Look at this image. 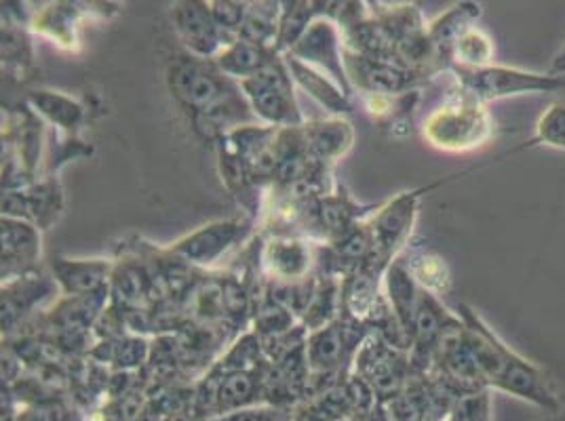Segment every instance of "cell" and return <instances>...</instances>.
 <instances>
[{
	"instance_id": "1",
	"label": "cell",
	"mask_w": 565,
	"mask_h": 421,
	"mask_svg": "<svg viewBox=\"0 0 565 421\" xmlns=\"http://www.w3.org/2000/svg\"><path fill=\"white\" fill-rule=\"evenodd\" d=\"M456 317L465 324L466 344L488 388L513 394L542 409H555V396L536 364L506 346L470 306L458 304Z\"/></svg>"
},
{
	"instance_id": "2",
	"label": "cell",
	"mask_w": 565,
	"mask_h": 421,
	"mask_svg": "<svg viewBox=\"0 0 565 421\" xmlns=\"http://www.w3.org/2000/svg\"><path fill=\"white\" fill-rule=\"evenodd\" d=\"M422 135L437 150L472 152L492 139L494 121L486 103L456 87V91L429 114Z\"/></svg>"
},
{
	"instance_id": "3",
	"label": "cell",
	"mask_w": 565,
	"mask_h": 421,
	"mask_svg": "<svg viewBox=\"0 0 565 421\" xmlns=\"http://www.w3.org/2000/svg\"><path fill=\"white\" fill-rule=\"evenodd\" d=\"M256 234L258 222L251 218L218 220L184 234L167 249L202 274H218L224 272L226 261L251 245Z\"/></svg>"
},
{
	"instance_id": "4",
	"label": "cell",
	"mask_w": 565,
	"mask_h": 421,
	"mask_svg": "<svg viewBox=\"0 0 565 421\" xmlns=\"http://www.w3.org/2000/svg\"><path fill=\"white\" fill-rule=\"evenodd\" d=\"M238 87L258 123L274 129H294L306 123L296 96L298 87L283 55H277L260 74L238 83Z\"/></svg>"
},
{
	"instance_id": "5",
	"label": "cell",
	"mask_w": 565,
	"mask_h": 421,
	"mask_svg": "<svg viewBox=\"0 0 565 421\" xmlns=\"http://www.w3.org/2000/svg\"><path fill=\"white\" fill-rule=\"evenodd\" d=\"M427 190L401 193L389 202L380 205L369 218L367 227L371 236V256L367 268L384 274L393 261L400 260L403 251L412 245V234L418 222L420 198Z\"/></svg>"
},
{
	"instance_id": "6",
	"label": "cell",
	"mask_w": 565,
	"mask_h": 421,
	"mask_svg": "<svg viewBox=\"0 0 565 421\" xmlns=\"http://www.w3.org/2000/svg\"><path fill=\"white\" fill-rule=\"evenodd\" d=\"M450 72L456 78V85L470 98L490 103L499 99L515 96H536V94H555L565 89V76L528 72L508 65H488V67H458L450 65Z\"/></svg>"
},
{
	"instance_id": "7",
	"label": "cell",
	"mask_w": 565,
	"mask_h": 421,
	"mask_svg": "<svg viewBox=\"0 0 565 421\" xmlns=\"http://www.w3.org/2000/svg\"><path fill=\"white\" fill-rule=\"evenodd\" d=\"M167 87L173 99L193 116L231 94L238 83L231 81L216 62L182 53L167 65Z\"/></svg>"
},
{
	"instance_id": "8",
	"label": "cell",
	"mask_w": 565,
	"mask_h": 421,
	"mask_svg": "<svg viewBox=\"0 0 565 421\" xmlns=\"http://www.w3.org/2000/svg\"><path fill=\"white\" fill-rule=\"evenodd\" d=\"M344 65L353 91L359 96H380V98H403L416 94L429 78L412 72L400 62L369 60L364 55L344 49Z\"/></svg>"
},
{
	"instance_id": "9",
	"label": "cell",
	"mask_w": 565,
	"mask_h": 421,
	"mask_svg": "<svg viewBox=\"0 0 565 421\" xmlns=\"http://www.w3.org/2000/svg\"><path fill=\"white\" fill-rule=\"evenodd\" d=\"M353 371L366 380L382 405H389L412 375L409 357L391 348L382 337L371 331L355 358Z\"/></svg>"
},
{
	"instance_id": "10",
	"label": "cell",
	"mask_w": 565,
	"mask_h": 421,
	"mask_svg": "<svg viewBox=\"0 0 565 421\" xmlns=\"http://www.w3.org/2000/svg\"><path fill=\"white\" fill-rule=\"evenodd\" d=\"M258 270L268 283H302L317 272V245L299 236H262Z\"/></svg>"
},
{
	"instance_id": "11",
	"label": "cell",
	"mask_w": 565,
	"mask_h": 421,
	"mask_svg": "<svg viewBox=\"0 0 565 421\" xmlns=\"http://www.w3.org/2000/svg\"><path fill=\"white\" fill-rule=\"evenodd\" d=\"M171 17H173V30L177 34L180 42L184 45L186 53L200 60L213 62L229 45H233L236 40L218 26L209 9V2H200V0L175 2Z\"/></svg>"
},
{
	"instance_id": "12",
	"label": "cell",
	"mask_w": 565,
	"mask_h": 421,
	"mask_svg": "<svg viewBox=\"0 0 565 421\" xmlns=\"http://www.w3.org/2000/svg\"><path fill=\"white\" fill-rule=\"evenodd\" d=\"M287 55H292L302 64L319 70L321 74L335 81L348 96H355L344 65L342 33L332 20L319 15Z\"/></svg>"
},
{
	"instance_id": "13",
	"label": "cell",
	"mask_w": 565,
	"mask_h": 421,
	"mask_svg": "<svg viewBox=\"0 0 565 421\" xmlns=\"http://www.w3.org/2000/svg\"><path fill=\"white\" fill-rule=\"evenodd\" d=\"M62 295L53 276L36 270L22 278L2 283V337L15 335L22 326L42 314V304Z\"/></svg>"
},
{
	"instance_id": "14",
	"label": "cell",
	"mask_w": 565,
	"mask_h": 421,
	"mask_svg": "<svg viewBox=\"0 0 565 421\" xmlns=\"http://www.w3.org/2000/svg\"><path fill=\"white\" fill-rule=\"evenodd\" d=\"M2 283L22 278L38 270L42 258L40 230L33 222L2 218Z\"/></svg>"
},
{
	"instance_id": "15",
	"label": "cell",
	"mask_w": 565,
	"mask_h": 421,
	"mask_svg": "<svg viewBox=\"0 0 565 421\" xmlns=\"http://www.w3.org/2000/svg\"><path fill=\"white\" fill-rule=\"evenodd\" d=\"M191 121H193V129L199 135L200 139L209 141L213 146L220 139H224L229 133L241 129L245 125L258 123V119L254 116L241 87H236L231 94H226L216 103L207 106L205 110H200L197 114H193Z\"/></svg>"
},
{
	"instance_id": "16",
	"label": "cell",
	"mask_w": 565,
	"mask_h": 421,
	"mask_svg": "<svg viewBox=\"0 0 565 421\" xmlns=\"http://www.w3.org/2000/svg\"><path fill=\"white\" fill-rule=\"evenodd\" d=\"M85 11L76 2H47L33 11L30 33L38 34L58 49L76 53L81 49V22Z\"/></svg>"
},
{
	"instance_id": "17",
	"label": "cell",
	"mask_w": 565,
	"mask_h": 421,
	"mask_svg": "<svg viewBox=\"0 0 565 421\" xmlns=\"http://www.w3.org/2000/svg\"><path fill=\"white\" fill-rule=\"evenodd\" d=\"M299 131H302L306 154L328 166L342 161L355 144V129L344 116L306 121Z\"/></svg>"
},
{
	"instance_id": "18",
	"label": "cell",
	"mask_w": 565,
	"mask_h": 421,
	"mask_svg": "<svg viewBox=\"0 0 565 421\" xmlns=\"http://www.w3.org/2000/svg\"><path fill=\"white\" fill-rule=\"evenodd\" d=\"M114 261L106 258L72 260L58 256L51 261V276L62 297H83L110 285Z\"/></svg>"
},
{
	"instance_id": "19",
	"label": "cell",
	"mask_w": 565,
	"mask_h": 421,
	"mask_svg": "<svg viewBox=\"0 0 565 421\" xmlns=\"http://www.w3.org/2000/svg\"><path fill=\"white\" fill-rule=\"evenodd\" d=\"M285 64L290 67V74L296 83V87L302 89L308 98L315 99L323 110L330 112V116H344L355 110L353 96H348L335 81L330 76L321 74L319 70L310 65L302 64L294 60L292 55H283Z\"/></svg>"
},
{
	"instance_id": "20",
	"label": "cell",
	"mask_w": 565,
	"mask_h": 421,
	"mask_svg": "<svg viewBox=\"0 0 565 421\" xmlns=\"http://www.w3.org/2000/svg\"><path fill=\"white\" fill-rule=\"evenodd\" d=\"M481 13H483L481 4H477V2H458L429 24L427 34H429L432 49L447 70L452 65V51H454L456 42L470 28L477 26Z\"/></svg>"
},
{
	"instance_id": "21",
	"label": "cell",
	"mask_w": 565,
	"mask_h": 421,
	"mask_svg": "<svg viewBox=\"0 0 565 421\" xmlns=\"http://www.w3.org/2000/svg\"><path fill=\"white\" fill-rule=\"evenodd\" d=\"M416 285L434 297H445L452 292V272L443 256L427 245H409L400 258Z\"/></svg>"
},
{
	"instance_id": "22",
	"label": "cell",
	"mask_w": 565,
	"mask_h": 421,
	"mask_svg": "<svg viewBox=\"0 0 565 421\" xmlns=\"http://www.w3.org/2000/svg\"><path fill=\"white\" fill-rule=\"evenodd\" d=\"M26 103L45 125L56 127L66 137H76V131L81 129L85 123L83 103L64 94L38 89L26 96Z\"/></svg>"
},
{
	"instance_id": "23",
	"label": "cell",
	"mask_w": 565,
	"mask_h": 421,
	"mask_svg": "<svg viewBox=\"0 0 565 421\" xmlns=\"http://www.w3.org/2000/svg\"><path fill=\"white\" fill-rule=\"evenodd\" d=\"M382 292H384V297L389 299L395 317L400 319L401 324L412 335V326H414L422 289L416 285V281L412 278V274L407 272L403 261H393L389 265V270L384 272V278H382Z\"/></svg>"
},
{
	"instance_id": "24",
	"label": "cell",
	"mask_w": 565,
	"mask_h": 421,
	"mask_svg": "<svg viewBox=\"0 0 565 421\" xmlns=\"http://www.w3.org/2000/svg\"><path fill=\"white\" fill-rule=\"evenodd\" d=\"M279 53L272 49L258 47L254 42L236 38L213 62L234 83H243L260 74Z\"/></svg>"
},
{
	"instance_id": "25",
	"label": "cell",
	"mask_w": 565,
	"mask_h": 421,
	"mask_svg": "<svg viewBox=\"0 0 565 421\" xmlns=\"http://www.w3.org/2000/svg\"><path fill=\"white\" fill-rule=\"evenodd\" d=\"M26 196L34 226L42 232L58 224L64 213V190L56 175H42L40 179L26 186Z\"/></svg>"
},
{
	"instance_id": "26",
	"label": "cell",
	"mask_w": 565,
	"mask_h": 421,
	"mask_svg": "<svg viewBox=\"0 0 565 421\" xmlns=\"http://www.w3.org/2000/svg\"><path fill=\"white\" fill-rule=\"evenodd\" d=\"M342 317V281L317 272V289L299 324L312 333Z\"/></svg>"
},
{
	"instance_id": "27",
	"label": "cell",
	"mask_w": 565,
	"mask_h": 421,
	"mask_svg": "<svg viewBox=\"0 0 565 421\" xmlns=\"http://www.w3.org/2000/svg\"><path fill=\"white\" fill-rule=\"evenodd\" d=\"M393 421L432 420V389L427 375H409L400 394L386 405Z\"/></svg>"
},
{
	"instance_id": "28",
	"label": "cell",
	"mask_w": 565,
	"mask_h": 421,
	"mask_svg": "<svg viewBox=\"0 0 565 421\" xmlns=\"http://www.w3.org/2000/svg\"><path fill=\"white\" fill-rule=\"evenodd\" d=\"M319 15H321L319 2H312V0L283 2L281 20H279V34H277V53L287 55Z\"/></svg>"
},
{
	"instance_id": "29",
	"label": "cell",
	"mask_w": 565,
	"mask_h": 421,
	"mask_svg": "<svg viewBox=\"0 0 565 421\" xmlns=\"http://www.w3.org/2000/svg\"><path fill=\"white\" fill-rule=\"evenodd\" d=\"M281 7H283V2H270V0L268 2L267 0L249 2L238 38L247 40V42H254L258 47L277 51Z\"/></svg>"
},
{
	"instance_id": "30",
	"label": "cell",
	"mask_w": 565,
	"mask_h": 421,
	"mask_svg": "<svg viewBox=\"0 0 565 421\" xmlns=\"http://www.w3.org/2000/svg\"><path fill=\"white\" fill-rule=\"evenodd\" d=\"M2 67L22 81L33 78L34 49L28 26L2 20Z\"/></svg>"
},
{
	"instance_id": "31",
	"label": "cell",
	"mask_w": 565,
	"mask_h": 421,
	"mask_svg": "<svg viewBox=\"0 0 565 421\" xmlns=\"http://www.w3.org/2000/svg\"><path fill=\"white\" fill-rule=\"evenodd\" d=\"M268 360L260 337L249 329L241 333L233 344L222 352L211 367L216 373H236V371H260Z\"/></svg>"
},
{
	"instance_id": "32",
	"label": "cell",
	"mask_w": 565,
	"mask_h": 421,
	"mask_svg": "<svg viewBox=\"0 0 565 421\" xmlns=\"http://www.w3.org/2000/svg\"><path fill=\"white\" fill-rule=\"evenodd\" d=\"M299 321L281 304H277L274 299L265 295L254 304V312H251V331L260 337V339H270L277 335H283L292 329L298 326Z\"/></svg>"
},
{
	"instance_id": "33",
	"label": "cell",
	"mask_w": 565,
	"mask_h": 421,
	"mask_svg": "<svg viewBox=\"0 0 565 421\" xmlns=\"http://www.w3.org/2000/svg\"><path fill=\"white\" fill-rule=\"evenodd\" d=\"M494 55H496V49H494L492 38L475 26L456 42V47L452 51V65L468 67V70L488 67V65L494 64Z\"/></svg>"
},
{
	"instance_id": "34",
	"label": "cell",
	"mask_w": 565,
	"mask_h": 421,
	"mask_svg": "<svg viewBox=\"0 0 565 421\" xmlns=\"http://www.w3.org/2000/svg\"><path fill=\"white\" fill-rule=\"evenodd\" d=\"M533 141L540 146H549V148L565 152L564 103H553L542 112V116L538 119V125H536Z\"/></svg>"
},
{
	"instance_id": "35",
	"label": "cell",
	"mask_w": 565,
	"mask_h": 421,
	"mask_svg": "<svg viewBox=\"0 0 565 421\" xmlns=\"http://www.w3.org/2000/svg\"><path fill=\"white\" fill-rule=\"evenodd\" d=\"M445 421H492L490 389L463 394Z\"/></svg>"
},
{
	"instance_id": "36",
	"label": "cell",
	"mask_w": 565,
	"mask_h": 421,
	"mask_svg": "<svg viewBox=\"0 0 565 421\" xmlns=\"http://www.w3.org/2000/svg\"><path fill=\"white\" fill-rule=\"evenodd\" d=\"M247 7H249V2H234V0H211L209 2L213 20L218 22V26L224 33L233 38H238L245 15H247Z\"/></svg>"
},
{
	"instance_id": "37",
	"label": "cell",
	"mask_w": 565,
	"mask_h": 421,
	"mask_svg": "<svg viewBox=\"0 0 565 421\" xmlns=\"http://www.w3.org/2000/svg\"><path fill=\"white\" fill-rule=\"evenodd\" d=\"M205 421H294V409L272 407V405H258L249 409H241L233 413L216 416Z\"/></svg>"
},
{
	"instance_id": "38",
	"label": "cell",
	"mask_w": 565,
	"mask_h": 421,
	"mask_svg": "<svg viewBox=\"0 0 565 421\" xmlns=\"http://www.w3.org/2000/svg\"><path fill=\"white\" fill-rule=\"evenodd\" d=\"M294 421H340L326 413L317 403L306 400L294 409Z\"/></svg>"
},
{
	"instance_id": "39",
	"label": "cell",
	"mask_w": 565,
	"mask_h": 421,
	"mask_svg": "<svg viewBox=\"0 0 565 421\" xmlns=\"http://www.w3.org/2000/svg\"><path fill=\"white\" fill-rule=\"evenodd\" d=\"M359 421H393V418H391V413H389V409H386V405H378L371 413H367L366 418L364 420Z\"/></svg>"
},
{
	"instance_id": "40",
	"label": "cell",
	"mask_w": 565,
	"mask_h": 421,
	"mask_svg": "<svg viewBox=\"0 0 565 421\" xmlns=\"http://www.w3.org/2000/svg\"><path fill=\"white\" fill-rule=\"evenodd\" d=\"M549 74H553V76H565V47L560 51V55L553 60Z\"/></svg>"
},
{
	"instance_id": "41",
	"label": "cell",
	"mask_w": 565,
	"mask_h": 421,
	"mask_svg": "<svg viewBox=\"0 0 565 421\" xmlns=\"http://www.w3.org/2000/svg\"><path fill=\"white\" fill-rule=\"evenodd\" d=\"M429 421H439V420H434V418H432V420H429Z\"/></svg>"
}]
</instances>
